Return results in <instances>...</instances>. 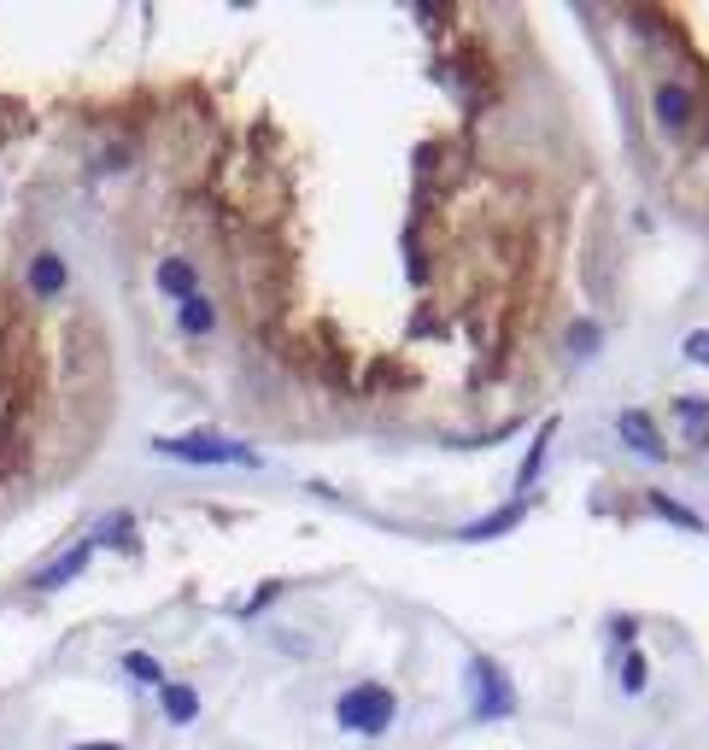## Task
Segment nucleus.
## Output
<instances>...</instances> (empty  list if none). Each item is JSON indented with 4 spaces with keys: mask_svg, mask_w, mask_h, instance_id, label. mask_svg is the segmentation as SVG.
<instances>
[{
    "mask_svg": "<svg viewBox=\"0 0 709 750\" xmlns=\"http://www.w3.org/2000/svg\"><path fill=\"white\" fill-rule=\"evenodd\" d=\"M153 452L159 457H176V464H194V469H259L264 457L241 446V440H229V434H159L153 440Z\"/></svg>",
    "mask_w": 709,
    "mask_h": 750,
    "instance_id": "nucleus-1",
    "label": "nucleus"
},
{
    "mask_svg": "<svg viewBox=\"0 0 709 750\" xmlns=\"http://www.w3.org/2000/svg\"><path fill=\"white\" fill-rule=\"evenodd\" d=\"M399 715V697L381 686V680H358V686L341 692V704H334V721L346 732H358V739H381L387 727H393Z\"/></svg>",
    "mask_w": 709,
    "mask_h": 750,
    "instance_id": "nucleus-2",
    "label": "nucleus"
},
{
    "mask_svg": "<svg viewBox=\"0 0 709 750\" xmlns=\"http://www.w3.org/2000/svg\"><path fill=\"white\" fill-rule=\"evenodd\" d=\"M464 686H469V715H476V721H504V715H516V686L493 657H469Z\"/></svg>",
    "mask_w": 709,
    "mask_h": 750,
    "instance_id": "nucleus-3",
    "label": "nucleus"
},
{
    "mask_svg": "<svg viewBox=\"0 0 709 750\" xmlns=\"http://www.w3.org/2000/svg\"><path fill=\"white\" fill-rule=\"evenodd\" d=\"M616 434H621V446H628V452L651 457V464H668V440H663V429H656L645 411H621L616 417Z\"/></svg>",
    "mask_w": 709,
    "mask_h": 750,
    "instance_id": "nucleus-4",
    "label": "nucleus"
},
{
    "mask_svg": "<svg viewBox=\"0 0 709 750\" xmlns=\"http://www.w3.org/2000/svg\"><path fill=\"white\" fill-rule=\"evenodd\" d=\"M94 552H100L94 539H77L71 552H65V557H54V562H47L42 575H30V587H36V592H59V587H71L77 575H82V569H89V562H94Z\"/></svg>",
    "mask_w": 709,
    "mask_h": 750,
    "instance_id": "nucleus-5",
    "label": "nucleus"
},
{
    "mask_svg": "<svg viewBox=\"0 0 709 750\" xmlns=\"http://www.w3.org/2000/svg\"><path fill=\"white\" fill-rule=\"evenodd\" d=\"M24 282H30V294H36V299H59V294H65V282H71V264H65L54 247H42L36 259H30Z\"/></svg>",
    "mask_w": 709,
    "mask_h": 750,
    "instance_id": "nucleus-6",
    "label": "nucleus"
},
{
    "mask_svg": "<svg viewBox=\"0 0 709 750\" xmlns=\"http://www.w3.org/2000/svg\"><path fill=\"white\" fill-rule=\"evenodd\" d=\"M656 117H663V129H691V117H698V100H691V89H681V82H663V89L651 94Z\"/></svg>",
    "mask_w": 709,
    "mask_h": 750,
    "instance_id": "nucleus-7",
    "label": "nucleus"
},
{
    "mask_svg": "<svg viewBox=\"0 0 709 750\" xmlns=\"http://www.w3.org/2000/svg\"><path fill=\"white\" fill-rule=\"evenodd\" d=\"M534 510V499H511V504H499V510H487L481 522H469V527H458V539H493V534H504V527H516L522 516Z\"/></svg>",
    "mask_w": 709,
    "mask_h": 750,
    "instance_id": "nucleus-8",
    "label": "nucleus"
},
{
    "mask_svg": "<svg viewBox=\"0 0 709 750\" xmlns=\"http://www.w3.org/2000/svg\"><path fill=\"white\" fill-rule=\"evenodd\" d=\"M159 715H164L171 727L199 721V692H194V686H182V680H164V686H159Z\"/></svg>",
    "mask_w": 709,
    "mask_h": 750,
    "instance_id": "nucleus-9",
    "label": "nucleus"
},
{
    "mask_svg": "<svg viewBox=\"0 0 709 750\" xmlns=\"http://www.w3.org/2000/svg\"><path fill=\"white\" fill-rule=\"evenodd\" d=\"M153 282H159V294H164V299H176V305L199 294V270H194L188 259H164V264L153 270Z\"/></svg>",
    "mask_w": 709,
    "mask_h": 750,
    "instance_id": "nucleus-10",
    "label": "nucleus"
},
{
    "mask_svg": "<svg viewBox=\"0 0 709 750\" xmlns=\"http://www.w3.org/2000/svg\"><path fill=\"white\" fill-rule=\"evenodd\" d=\"M176 329L188 334V340H199V334H211V329H217V305H211L206 294L182 299V305H176Z\"/></svg>",
    "mask_w": 709,
    "mask_h": 750,
    "instance_id": "nucleus-11",
    "label": "nucleus"
},
{
    "mask_svg": "<svg viewBox=\"0 0 709 750\" xmlns=\"http://www.w3.org/2000/svg\"><path fill=\"white\" fill-rule=\"evenodd\" d=\"M651 510H656V516H663V522H674V527H686V534H709V522L698 516V510H691V504H681V499H668V492H656L651 487V499H645Z\"/></svg>",
    "mask_w": 709,
    "mask_h": 750,
    "instance_id": "nucleus-12",
    "label": "nucleus"
},
{
    "mask_svg": "<svg viewBox=\"0 0 709 750\" xmlns=\"http://www.w3.org/2000/svg\"><path fill=\"white\" fill-rule=\"evenodd\" d=\"M551 429H557V417H551L546 429L534 434V446H528V457H522V469H516V499H528V487L539 481V469H546V446H551Z\"/></svg>",
    "mask_w": 709,
    "mask_h": 750,
    "instance_id": "nucleus-13",
    "label": "nucleus"
},
{
    "mask_svg": "<svg viewBox=\"0 0 709 750\" xmlns=\"http://www.w3.org/2000/svg\"><path fill=\"white\" fill-rule=\"evenodd\" d=\"M89 539L94 545H117V552H135V516H129V510H112V516L100 522Z\"/></svg>",
    "mask_w": 709,
    "mask_h": 750,
    "instance_id": "nucleus-14",
    "label": "nucleus"
},
{
    "mask_svg": "<svg viewBox=\"0 0 709 750\" xmlns=\"http://www.w3.org/2000/svg\"><path fill=\"white\" fill-rule=\"evenodd\" d=\"M124 674L135 680V686H164V662L153 657V651H124Z\"/></svg>",
    "mask_w": 709,
    "mask_h": 750,
    "instance_id": "nucleus-15",
    "label": "nucleus"
},
{
    "mask_svg": "<svg viewBox=\"0 0 709 750\" xmlns=\"http://www.w3.org/2000/svg\"><path fill=\"white\" fill-rule=\"evenodd\" d=\"M616 680H621V692H628V697L645 692V680H651V662H645V651H621V669H616Z\"/></svg>",
    "mask_w": 709,
    "mask_h": 750,
    "instance_id": "nucleus-16",
    "label": "nucleus"
},
{
    "mask_svg": "<svg viewBox=\"0 0 709 750\" xmlns=\"http://www.w3.org/2000/svg\"><path fill=\"white\" fill-rule=\"evenodd\" d=\"M674 417H686L691 440H709V399H674Z\"/></svg>",
    "mask_w": 709,
    "mask_h": 750,
    "instance_id": "nucleus-17",
    "label": "nucleus"
},
{
    "mask_svg": "<svg viewBox=\"0 0 709 750\" xmlns=\"http://www.w3.org/2000/svg\"><path fill=\"white\" fill-rule=\"evenodd\" d=\"M681 352L691 357V364H704V370H709V329H691V334L681 340Z\"/></svg>",
    "mask_w": 709,
    "mask_h": 750,
    "instance_id": "nucleus-18",
    "label": "nucleus"
},
{
    "mask_svg": "<svg viewBox=\"0 0 709 750\" xmlns=\"http://www.w3.org/2000/svg\"><path fill=\"white\" fill-rule=\"evenodd\" d=\"M593 346H598V329H593V322H575V334H569V352H575V357H586Z\"/></svg>",
    "mask_w": 709,
    "mask_h": 750,
    "instance_id": "nucleus-19",
    "label": "nucleus"
},
{
    "mask_svg": "<svg viewBox=\"0 0 709 750\" xmlns=\"http://www.w3.org/2000/svg\"><path fill=\"white\" fill-rule=\"evenodd\" d=\"M276 592H282V587H276V581H264V587H259V592H252V599H247V604H241V610H235V616H259V610H264V604H270V599H276Z\"/></svg>",
    "mask_w": 709,
    "mask_h": 750,
    "instance_id": "nucleus-20",
    "label": "nucleus"
},
{
    "mask_svg": "<svg viewBox=\"0 0 709 750\" xmlns=\"http://www.w3.org/2000/svg\"><path fill=\"white\" fill-rule=\"evenodd\" d=\"M71 750H124L117 739H82V745H71Z\"/></svg>",
    "mask_w": 709,
    "mask_h": 750,
    "instance_id": "nucleus-21",
    "label": "nucleus"
}]
</instances>
